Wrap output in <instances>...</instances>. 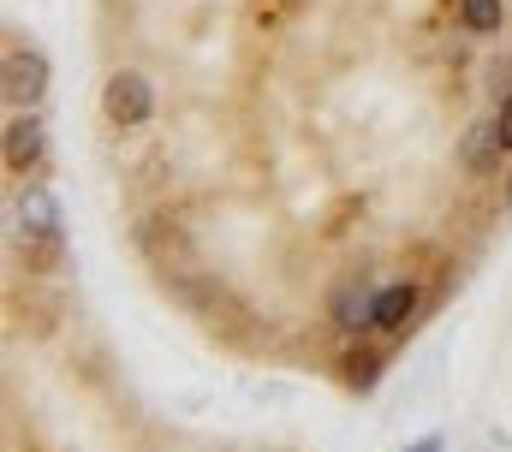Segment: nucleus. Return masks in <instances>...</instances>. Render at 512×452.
Returning a JSON list of instances; mask_svg holds the SVG:
<instances>
[{
  "label": "nucleus",
  "instance_id": "f257e3e1",
  "mask_svg": "<svg viewBox=\"0 0 512 452\" xmlns=\"http://www.w3.org/2000/svg\"><path fill=\"white\" fill-rule=\"evenodd\" d=\"M12 221H18V238L30 250H60V203H54V191L24 185L18 203H12Z\"/></svg>",
  "mask_w": 512,
  "mask_h": 452
},
{
  "label": "nucleus",
  "instance_id": "f03ea898",
  "mask_svg": "<svg viewBox=\"0 0 512 452\" xmlns=\"http://www.w3.org/2000/svg\"><path fill=\"white\" fill-rule=\"evenodd\" d=\"M102 108H108L114 125H143V119L155 113V90H149L143 72H114L108 90H102Z\"/></svg>",
  "mask_w": 512,
  "mask_h": 452
},
{
  "label": "nucleus",
  "instance_id": "7ed1b4c3",
  "mask_svg": "<svg viewBox=\"0 0 512 452\" xmlns=\"http://www.w3.org/2000/svg\"><path fill=\"white\" fill-rule=\"evenodd\" d=\"M0 155H6V173H36V161H42V119H36V108H18L6 119Z\"/></svg>",
  "mask_w": 512,
  "mask_h": 452
},
{
  "label": "nucleus",
  "instance_id": "20e7f679",
  "mask_svg": "<svg viewBox=\"0 0 512 452\" xmlns=\"http://www.w3.org/2000/svg\"><path fill=\"white\" fill-rule=\"evenodd\" d=\"M6 108H36L42 102V90H48V66H42V54H6Z\"/></svg>",
  "mask_w": 512,
  "mask_h": 452
},
{
  "label": "nucleus",
  "instance_id": "39448f33",
  "mask_svg": "<svg viewBox=\"0 0 512 452\" xmlns=\"http://www.w3.org/2000/svg\"><path fill=\"white\" fill-rule=\"evenodd\" d=\"M334 322H340L346 334H370V328H376V286L346 280L340 298H334Z\"/></svg>",
  "mask_w": 512,
  "mask_h": 452
},
{
  "label": "nucleus",
  "instance_id": "423d86ee",
  "mask_svg": "<svg viewBox=\"0 0 512 452\" xmlns=\"http://www.w3.org/2000/svg\"><path fill=\"white\" fill-rule=\"evenodd\" d=\"M411 310H417V286L411 280H393L376 292V334H399L405 322H411Z\"/></svg>",
  "mask_w": 512,
  "mask_h": 452
},
{
  "label": "nucleus",
  "instance_id": "0eeeda50",
  "mask_svg": "<svg viewBox=\"0 0 512 452\" xmlns=\"http://www.w3.org/2000/svg\"><path fill=\"white\" fill-rule=\"evenodd\" d=\"M501 155H507L501 125H495V119H489V125H477V131H471V143H465V167H471V173H489Z\"/></svg>",
  "mask_w": 512,
  "mask_h": 452
},
{
  "label": "nucleus",
  "instance_id": "6e6552de",
  "mask_svg": "<svg viewBox=\"0 0 512 452\" xmlns=\"http://www.w3.org/2000/svg\"><path fill=\"white\" fill-rule=\"evenodd\" d=\"M459 24H465L471 36H495V30L507 24V6H501V0H459Z\"/></svg>",
  "mask_w": 512,
  "mask_h": 452
},
{
  "label": "nucleus",
  "instance_id": "1a4fd4ad",
  "mask_svg": "<svg viewBox=\"0 0 512 452\" xmlns=\"http://www.w3.org/2000/svg\"><path fill=\"white\" fill-rule=\"evenodd\" d=\"M346 363H352V369H346V375H352V381H358V387H376V375H382V357H376V351H352V357H346Z\"/></svg>",
  "mask_w": 512,
  "mask_h": 452
},
{
  "label": "nucleus",
  "instance_id": "9d476101",
  "mask_svg": "<svg viewBox=\"0 0 512 452\" xmlns=\"http://www.w3.org/2000/svg\"><path fill=\"white\" fill-rule=\"evenodd\" d=\"M495 125H501V143L512 149V90L501 96V113H495Z\"/></svg>",
  "mask_w": 512,
  "mask_h": 452
},
{
  "label": "nucleus",
  "instance_id": "9b49d317",
  "mask_svg": "<svg viewBox=\"0 0 512 452\" xmlns=\"http://www.w3.org/2000/svg\"><path fill=\"white\" fill-rule=\"evenodd\" d=\"M405 452H441V435H423L417 447H405Z\"/></svg>",
  "mask_w": 512,
  "mask_h": 452
}]
</instances>
